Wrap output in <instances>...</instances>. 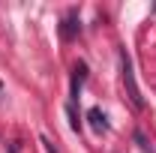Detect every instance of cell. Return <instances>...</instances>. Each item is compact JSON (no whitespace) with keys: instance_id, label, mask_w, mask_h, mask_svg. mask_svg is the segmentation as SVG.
Instances as JSON below:
<instances>
[{"instance_id":"cell-1","label":"cell","mask_w":156,"mask_h":153,"mask_svg":"<svg viewBox=\"0 0 156 153\" xmlns=\"http://www.w3.org/2000/svg\"><path fill=\"white\" fill-rule=\"evenodd\" d=\"M120 69H123V84L129 90V102L135 108H144V99H141V90H138V84H135V72H132V63H129V54L126 51H120Z\"/></svg>"},{"instance_id":"cell-3","label":"cell","mask_w":156,"mask_h":153,"mask_svg":"<svg viewBox=\"0 0 156 153\" xmlns=\"http://www.w3.org/2000/svg\"><path fill=\"white\" fill-rule=\"evenodd\" d=\"M87 120H90V126H93L96 132H102V129L108 126V123H105V114H102L99 108H90V114H87Z\"/></svg>"},{"instance_id":"cell-5","label":"cell","mask_w":156,"mask_h":153,"mask_svg":"<svg viewBox=\"0 0 156 153\" xmlns=\"http://www.w3.org/2000/svg\"><path fill=\"white\" fill-rule=\"evenodd\" d=\"M60 33H63V39H72V36L78 33V24H75L72 18H69V21H63V27H60Z\"/></svg>"},{"instance_id":"cell-8","label":"cell","mask_w":156,"mask_h":153,"mask_svg":"<svg viewBox=\"0 0 156 153\" xmlns=\"http://www.w3.org/2000/svg\"><path fill=\"white\" fill-rule=\"evenodd\" d=\"M9 153H18V144H12V147H9Z\"/></svg>"},{"instance_id":"cell-7","label":"cell","mask_w":156,"mask_h":153,"mask_svg":"<svg viewBox=\"0 0 156 153\" xmlns=\"http://www.w3.org/2000/svg\"><path fill=\"white\" fill-rule=\"evenodd\" d=\"M42 144H45V150H48V153H57V150H54V144H51L48 138H42Z\"/></svg>"},{"instance_id":"cell-4","label":"cell","mask_w":156,"mask_h":153,"mask_svg":"<svg viewBox=\"0 0 156 153\" xmlns=\"http://www.w3.org/2000/svg\"><path fill=\"white\" fill-rule=\"evenodd\" d=\"M135 144H138V147H141V150H144V153H156V150H153V144L147 141V135L141 132V129H138V132H135Z\"/></svg>"},{"instance_id":"cell-2","label":"cell","mask_w":156,"mask_h":153,"mask_svg":"<svg viewBox=\"0 0 156 153\" xmlns=\"http://www.w3.org/2000/svg\"><path fill=\"white\" fill-rule=\"evenodd\" d=\"M84 78H87V66L78 63V66H75V75H72V99H78V90H81Z\"/></svg>"},{"instance_id":"cell-6","label":"cell","mask_w":156,"mask_h":153,"mask_svg":"<svg viewBox=\"0 0 156 153\" xmlns=\"http://www.w3.org/2000/svg\"><path fill=\"white\" fill-rule=\"evenodd\" d=\"M66 114H69V120H72V129H81V123H78V117H75V108H72V105H69V108H66Z\"/></svg>"}]
</instances>
